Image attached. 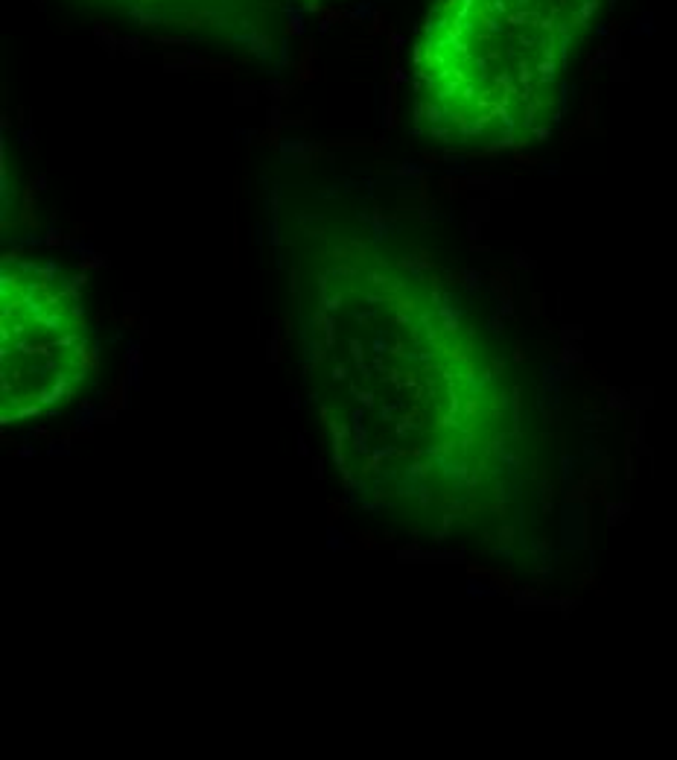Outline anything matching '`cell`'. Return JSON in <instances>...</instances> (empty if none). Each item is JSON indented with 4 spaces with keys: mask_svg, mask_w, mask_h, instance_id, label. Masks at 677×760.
Returning a JSON list of instances; mask_svg holds the SVG:
<instances>
[{
    "mask_svg": "<svg viewBox=\"0 0 677 760\" xmlns=\"http://www.w3.org/2000/svg\"><path fill=\"white\" fill-rule=\"evenodd\" d=\"M146 30L190 32V35H242L245 0H96Z\"/></svg>",
    "mask_w": 677,
    "mask_h": 760,
    "instance_id": "4",
    "label": "cell"
},
{
    "mask_svg": "<svg viewBox=\"0 0 677 760\" xmlns=\"http://www.w3.org/2000/svg\"><path fill=\"white\" fill-rule=\"evenodd\" d=\"M315 330L342 351L339 360L403 377V386L360 392V401L388 398L377 415L383 424L415 401L403 445H415V468L444 474L459 518L508 514L525 450L520 392L435 278L353 249L318 275Z\"/></svg>",
    "mask_w": 677,
    "mask_h": 760,
    "instance_id": "1",
    "label": "cell"
},
{
    "mask_svg": "<svg viewBox=\"0 0 677 760\" xmlns=\"http://www.w3.org/2000/svg\"><path fill=\"white\" fill-rule=\"evenodd\" d=\"M598 9L601 0H438L412 50L415 132L479 155L546 138Z\"/></svg>",
    "mask_w": 677,
    "mask_h": 760,
    "instance_id": "2",
    "label": "cell"
},
{
    "mask_svg": "<svg viewBox=\"0 0 677 760\" xmlns=\"http://www.w3.org/2000/svg\"><path fill=\"white\" fill-rule=\"evenodd\" d=\"M96 339L76 278L39 257L0 263V421H41L96 377Z\"/></svg>",
    "mask_w": 677,
    "mask_h": 760,
    "instance_id": "3",
    "label": "cell"
}]
</instances>
